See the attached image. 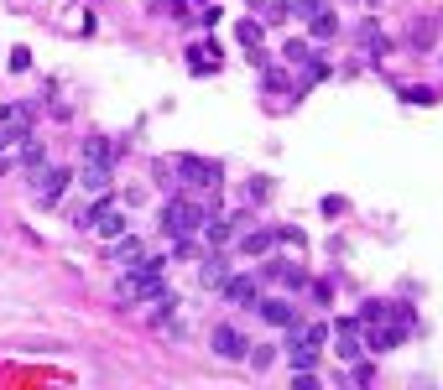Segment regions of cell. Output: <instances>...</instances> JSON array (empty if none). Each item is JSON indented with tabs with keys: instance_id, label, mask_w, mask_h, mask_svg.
<instances>
[{
	"instance_id": "cell-12",
	"label": "cell",
	"mask_w": 443,
	"mask_h": 390,
	"mask_svg": "<svg viewBox=\"0 0 443 390\" xmlns=\"http://www.w3.org/2000/svg\"><path fill=\"white\" fill-rule=\"evenodd\" d=\"M308 37H313V42H329V37H339V16L324 6L318 16H308Z\"/></svg>"
},
{
	"instance_id": "cell-25",
	"label": "cell",
	"mask_w": 443,
	"mask_h": 390,
	"mask_svg": "<svg viewBox=\"0 0 443 390\" xmlns=\"http://www.w3.org/2000/svg\"><path fill=\"white\" fill-rule=\"evenodd\" d=\"M235 37H240V42H245L250 52H256V47H261V21H240V26H235Z\"/></svg>"
},
{
	"instance_id": "cell-14",
	"label": "cell",
	"mask_w": 443,
	"mask_h": 390,
	"mask_svg": "<svg viewBox=\"0 0 443 390\" xmlns=\"http://www.w3.org/2000/svg\"><path fill=\"white\" fill-rule=\"evenodd\" d=\"M360 47H365V58H386V52H392V42L381 37V26H375V21L360 26Z\"/></svg>"
},
{
	"instance_id": "cell-22",
	"label": "cell",
	"mask_w": 443,
	"mask_h": 390,
	"mask_svg": "<svg viewBox=\"0 0 443 390\" xmlns=\"http://www.w3.org/2000/svg\"><path fill=\"white\" fill-rule=\"evenodd\" d=\"M136 255H146L136 234H115V260H136Z\"/></svg>"
},
{
	"instance_id": "cell-4",
	"label": "cell",
	"mask_w": 443,
	"mask_h": 390,
	"mask_svg": "<svg viewBox=\"0 0 443 390\" xmlns=\"http://www.w3.org/2000/svg\"><path fill=\"white\" fill-rule=\"evenodd\" d=\"M334 354H339L344 365H355V359L365 354V344H360V317H339V328H334Z\"/></svg>"
},
{
	"instance_id": "cell-30",
	"label": "cell",
	"mask_w": 443,
	"mask_h": 390,
	"mask_svg": "<svg viewBox=\"0 0 443 390\" xmlns=\"http://www.w3.org/2000/svg\"><path fill=\"white\" fill-rule=\"evenodd\" d=\"M26 68H32V52H26V47H11V73H26Z\"/></svg>"
},
{
	"instance_id": "cell-28",
	"label": "cell",
	"mask_w": 443,
	"mask_h": 390,
	"mask_svg": "<svg viewBox=\"0 0 443 390\" xmlns=\"http://www.w3.org/2000/svg\"><path fill=\"white\" fill-rule=\"evenodd\" d=\"M219 16H224V6H219V0H209V6H198V21H204V26H219Z\"/></svg>"
},
{
	"instance_id": "cell-35",
	"label": "cell",
	"mask_w": 443,
	"mask_h": 390,
	"mask_svg": "<svg viewBox=\"0 0 443 390\" xmlns=\"http://www.w3.org/2000/svg\"><path fill=\"white\" fill-rule=\"evenodd\" d=\"M266 193H272V182H266V177H256V182H250V193H245V198H250V203H266Z\"/></svg>"
},
{
	"instance_id": "cell-34",
	"label": "cell",
	"mask_w": 443,
	"mask_h": 390,
	"mask_svg": "<svg viewBox=\"0 0 443 390\" xmlns=\"http://www.w3.org/2000/svg\"><path fill=\"white\" fill-rule=\"evenodd\" d=\"M401 99L407 104H433V89H401Z\"/></svg>"
},
{
	"instance_id": "cell-32",
	"label": "cell",
	"mask_w": 443,
	"mask_h": 390,
	"mask_svg": "<svg viewBox=\"0 0 443 390\" xmlns=\"http://www.w3.org/2000/svg\"><path fill=\"white\" fill-rule=\"evenodd\" d=\"M350 375H355V385H370V380H375V365H365V359H355V370H350Z\"/></svg>"
},
{
	"instance_id": "cell-18",
	"label": "cell",
	"mask_w": 443,
	"mask_h": 390,
	"mask_svg": "<svg viewBox=\"0 0 443 390\" xmlns=\"http://www.w3.org/2000/svg\"><path fill=\"white\" fill-rule=\"evenodd\" d=\"M115 156H120L115 141H84V161H104V167H110Z\"/></svg>"
},
{
	"instance_id": "cell-13",
	"label": "cell",
	"mask_w": 443,
	"mask_h": 390,
	"mask_svg": "<svg viewBox=\"0 0 443 390\" xmlns=\"http://www.w3.org/2000/svg\"><path fill=\"white\" fill-rule=\"evenodd\" d=\"M272 245H277V229H245L240 234V250L245 255H272Z\"/></svg>"
},
{
	"instance_id": "cell-6",
	"label": "cell",
	"mask_w": 443,
	"mask_h": 390,
	"mask_svg": "<svg viewBox=\"0 0 443 390\" xmlns=\"http://www.w3.org/2000/svg\"><path fill=\"white\" fill-rule=\"evenodd\" d=\"M401 339H407V333H401L396 322H370L360 344H365V354H392V348H396Z\"/></svg>"
},
{
	"instance_id": "cell-33",
	"label": "cell",
	"mask_w": 443,
	"mask_h": 390,
	"mask_svg": "<svg viewBox=\"0 0 443 390\" xmlns=\"http://www.w3.org/2000/svg\"><path fill=\"white\" fill-rule=\"evenodd\" d=\"M266 21H272V26L287 21V0H266Z\"/></svg>"
},
{
	"instance_id": "cell-20",
	"label": "cell",
	"mask_w": 443,
	"mask_h": 390,
	"mask_svg": "<svg viewBox=\"0 0 443 390\" xmlns=\"http://www.w3.org/2000/svg\"><path fill=\"white\" fill-rule=\"evenodd\" d=\"M281 58H287V63H292V68H308V58H313V47H308V42H303V37H292V42H287V47H281Z\"/></svg>"
},
{
	"instance_id": "cell-21",
	"label": "cell",
	"mask_w": 443,
	"mask_h": 390,
	"mask_svg": "<svg viewBox=\"0 0 443 390\" xmlns=\"http://www.w3.org/2000/svg\"><path fill=\"white\" fill-rule=\"evenodd\" d=\"M433 42H438V21H418V26H412V47H418V52L433 47Z\"/></svg>"
},
{
	"instance_id": "cell-9",
	"label": "cell",
	"mask_w": 443,
	"mask_h": 390,
	"mask_svg": "<svg viewBox=\"0 0 443 390\" xmlns=\"http://www.w3.org/2000/svg\"><path fill=\"white\" fill-rule=\"evenodd\" d=\"M256 307H261V317L272 322V328H287V322H298V313H292L287 297H256Z\"/></svg>"
},
{
	"instance_id": "cell-26",
	"label": "cell",
	"mask_w": 443,
	"mask_h": 390,
	"mask_svg": "<svg viewBox=\"0 0 443 390\" xmlns=\"http://www.w3.org/2000/svg\"><path fill=\"white\" fill-rule=\"evenodd\" d=\"M277 239H281V245H292V250H303V245H308V234L298 229V224H281V229H277Z\"/></svg>"
},
{
	"instance_id": "cell-37",
	"label": "cell",
	"mask_w": 443,
	"mask_h": 390,
	"mask_svg": "<svg viewBox=\"0 0 443 390\" xmlns=\"http://www.w3.org/2000/svg\"><path fill=\"white\" fill-rule=\"evenodd\" d=\"M324 213H329V219H339V213H344V198L329 193V198H324Z\"/></svg>"
},
{
	"instance_id": "cell-31",
	"label": "cell",
	"mask_w": 443,
	"mask_h": 390,
	"mask_svg": "<svg viewBox=\"0 0 443 390\" xmlns=\"http://www.w3.org/2000/svg\"><path fill=\"white\" fill-rule=\"evenodd\" d=\"M250 359H256V370H266V365L277 359V348H272V344H256V348H250Z\"/></svg>"
},
{
	"instance_id": "cell-15",
	"label": "cell",
	"mask_w": 443,
	"mask_h": 390,
	"mask_svg": "<svg viewBox=\"0 0 443 390\" xmlns=\"http://www.w3.org/2000/svg\"><path fill=\"white\" fill-rule=\"evenodd\" d=\"M198 281H204V287H224V281H230V260H224V255H209Z\"/></svg>"
},
{
	"instance_id": "cell-3",
	"label": "cell",
	"mask_w": 443,
	"mask_h": 390,
	"mask_svg": "<svg viewBox=\"0 0 443 390\" xmlns=\"http://www.w3.org/2000/svg\"><path fill=\"white\" fill-rule=\"evenodd\" d=\"M172 172H178V182H188V187H219V161L178 156V161H172Z\"/></svg>"
},
{
	"instance_id": "cell-7",
	"label": "cell",
	"mask_w": 443,
	"mask_h": 390,
	"mask_svg": "<svg viewBox=\"0 0 443 390\" xmlns=\"http://www.w3.org/2000/svg\"><path fill=\"white\" fill-rule=\"evenodd\" d=\"M68 182H73V177H68L63 167H47V172H37V203H47V208H52L63 193H68Z\"/></svg>"
},
{
	"instance_id": "cell-24",
	"label": "cell",
	"mask_w": 443,
	"mask_h": 390,
	"mask_svg": "<svg viewBox=\"0 0 443 390\" xmlns=\"http://www.w3.org/2000/svg\"><path fill=\"white\" fill-rule=\"evenodd\" d=\"M26 136H32V130H21V125H6V120H0V151H11V146H21Z\"/></svg>"
},
{
	"instance_id": "cell-29",
	"label": "cell",
	"mask_w": 443,
	"mask_h": 390,
	"mask_svg": "<svg viewBox=\"0 0 443 390\" xmlns=\"http://www.w3.org/2000/svg\"><path fill=\"white\" fill-rule=\"evenodd\" d=\"M292 390H318V375L313 370H292Z\"/></svg>"
},
{
	"instance_id": "cell-2",
	"label": "cell",
	"mask_w": 443,
	"mask_h": 390,
	"mask_svg": "<svg viewBox=\"0 0 443 390\" xmlns=\"http://www.w3.org/2000/svg\"><path fill=\"white\" fill-rule=\"evenodd\" d=\"M162 291H167L162 271H136V265H131V276L120 281V297H126V302H157Z\"/></svg>"
},
{
	"instance_id": "cell-10",
	"label": "cell",
	"mask_w": 443,
	"mask_h": 390,
	"mask_svg": "<svg viewBox=\"0 0 443 390\" xmlns=\"http://www.w3.org/2000/svg\"><path fill=\"white\" fill-rule=\"evenodd\" d=\"M188 58H193V73H219V42H193L188 47Z\"/></svg>"
},
{
	"instance_id": "cell-36",
	"label": "cell",
	"mask_w": 443,
	"mask_h": 390,
	"mask_svg": "<svg viewBox=\"0 0 443 390\" xmlns=\"http://www.w3.org/2000/svg\"><path fill=\"white\" fill-rule=\"evenodd\" d=\"M266 89H272V94H281V89H287V73H277V68H266Z\"/></svg>"
},
{
	"instance_id": "cell-27",
	"label": "cell",
	"mask_w": 443,
	"mask_h": 390,
	"mask_svg": "<svg viewBox=\"0 0 443 390\" xmlns=\"http://www.w3.org/2000/svg\"><path fill=\"white\" fill-rule=\"evenodd\" d=\"M157 11H162L167 21H188V0H162Z\"/></svg>"
},
{
	"instance_id": "cell-1",
	"label": "cell",
	"mask_w": 443,
	"mask_h": 390,
	"mask_svg": "<svg viewBox=\"0 0 443 390\" xmlns=\"http://www.w3.org/2000/svg\"><path fill=\"white\" fill-rule=\"evenodd\" d=\"M204 203H193V198H167L162 203V234L167 239H183V234H193V229H204Z\"/></svg>"
},
{
	"instance_id": "cell-17",
	"label": "cell",
	"mask_w": 443,
	"mask_h": 390,
	"mask_svg": "<svg viewBox=\"0 0 443 390\" xmlns=\"http://www.w3.org/2000/svg\"><path fill=\"white\" fill-rule=\"evenodd\" d=\"M204 239H209L214 250L230 245V239H235V224H230V219H204Z\"/></svg>"
},
{
	"instance_id": "cell-11",
	"label": "cell",
	"mask_w": 443,
	"mask_h": 390,
	"mask_svg": "<svg viewBox=\"0 0 443 390\" xmlns=\"http://www.w3.org/2000/svg\"><path fill=\"white\" fill-rule=\"evenodd\" d=\"M78 187H84V193H104V187H110V167H104V161H84Z\"/></svg>"
},
{
	"instance_id": "cell-16",
	"label": "cell",
	"mask_w": 443,
	"mask_h": 390,
	"mask_svg": "<svg viewBox=\"0 0 443 390\" xmlns=\"http://www.w3.org/2000/svg\"><path fill=\"white\" fill-rule=\"evenodd\" d=\"M21 167H26V172H42V167H47V146L37 141V136L21 141Z\"/></svg>"
},
{
	"instance_id": "cell-8",
	"label": "cell",
	"mask_w": 443,
	"mask_h": 390,
	"mask_svg": "<svg viewBox=\"0 0 443 390\" xmlns=\"http://www.w3.org/2000/svg\"><path fill=\"white\" fill-rule=\"evenodd\" d=\"M219 291H224V297H230L235 307H250V302L261 297V281H256V276H230Z\"/></svg>"
},
{
	"instance_id": "cell-23",
	"label": "cell",
	"mask_w": 443,
	"mask_h": 390,
	"mask_svg": "<svg viewBox=\"0 0 443 390\" xmlns=\"http://www.w3.org/2000/svg\"><path fill=\"white\" fill-rule=\"evenodd\" d=\"M318 11H324V0H287V16H298V21L318 16Z\"/></svg>"
},
{
	"instance_id": "cell-19",
	"label": "cell",
	"mask_w": 443,
	"mask_h": 390,
	"mask_svg": "<svg viewBox=\"0 0 443 390\" xmlns=\"http://www.w3.org/2000/svg\"><path fill=\"white\" fill-rule=\"evenodd\" d=\"M392 307L396 302H365V307H360V328H370V322H392Z\"/></svg>"
},
{
	"instance_id": "cell-5",
	"label": "cell",
	"mask_w": 443,
	"mask_h": 390,
	"mask_svg": "<svg viewBox=\"0 0 443 390\" xmlns=\"http://www.w3.org/2000/svg\"><path fill=\"white\" fill-rule=\"evenodd\" d=\"M209 348H214L219 359H240L250 344H245V333H240V328H230V322H214V333H209Z\"/></svg>"
}]
</instances>
